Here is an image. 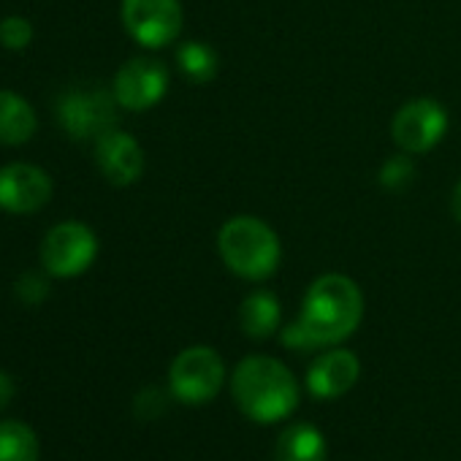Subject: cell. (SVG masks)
<instances>
[{
    "instance_id": "cell-1",
    "label": "cell",
    "mask_w": 461,
    "mask_h": 461,
    "mask_svg": "<svg viewBox=\"0 0 461 461\" xmlns=\"http://www.w3.org/2000/svg\"><path fill=\"white\" fill-rule=\"evenodd\" d=\"M237 407L256 423H277L299 404V383L294 372L272 356L245 358L230 377Z\"/></svg>"
},
{
    "instance_id": "cell-2",
    "label": "cell",
    "mask_w": 461,
    "mask_h": 461,
    "mask_svg": "<svg viewBox=\"0 0 461 461\" xmlns=\"http://www.w3.org/2000/svg\"><path fill=\"white\" fill-rule=\"evenodd\" d=\"M361 318L364 296L358 285L345 275H323L310 285L296 323L315 348H323L348 339L358 329Z\"/></svg>"
},
{
    "instance_id": "cell-3",
    "label": "cell",
    "mask_w": 461,
    "mask_h": 461,
    "mask_svg": "<svg viewBox=\"0 0 461 461\" xmlns=\"http://www.w3.org/2000/svg\"><path fill=\"white\" fill-rule=\"evenodd\" d=\"M217 250L222 264L245 280L272 277L283 256L277 234L253 214L230 217L217 234Z\"/></svg>"
},
{
    "instance_id": "cell-4",
    "label": "cell",
    "mask_w": 461,
    "mask_h": 461,
    "mask_svg": "<svg viewBox=\"0 0 461 461\" xmlns=\"http://www.w3.org/2000/svg\"><path fill=\"white\" fill-rule=\"evenodd\" d=\"M225 377V366L222 358L203 345L187 348L182 350L168 369V385L171 393L182 402V404H203L212 402L220 393Z\"/></svg>"
},
{
    "instance_id": "cell-5",
    "label": "cell",
    "mask_w": 461,
    "mask_h": 461,
    "mask_svg": "<svg viewBox=\"0 0 461 461\" xmlns=\"http://www.w3.org/2000/svg\"><path fill=\"white\" fill-rule=\"evenodd\" d=\"M95 253L98 240L82 222H60L41 242V264L52 277H77L87 272Z\"/></svg>"
},
{
    "instance_id": "cell-6",
    "label": "cell",
    "mask_w": 461,
    "mask_h": 461,
    "mask_svg": "<svg viewBox=\"0 0 461 461\" xmlns=\"http://www.w3.org/2000/svg\"><path fill=\"white\" fill-rule=\"evenodd\" d=\"M122 25L136 44L160 50L176 41L182 6L179 0H122Z\"/></svg>"
},
{
    "instance_id": "cell-7",
    "label": "cell",
    "mask_w": 461,
    "mask_h": 461,
    "mask_svg": "<svg viewBox=\"0 0 461 461\" xmlns=\"http://www.w3.org/2000/svg\"><path fill=\"white\" fill-rule=\"evenodd\" d=\"M447 131V114L437 101L418 98L404 104L393 122H391V136L396 147L407 155H423L434 149Z\"/></svg>"
},
{
    "instance_id": "cell-8",
    "label": "cell",
    "mask_w": 461,
    "mask_h": 461,
    "mask_svg": "<svg viewBox=\"0 0 461 461\" xmlns=\"http://www.w3.org/2000/svg\"><path fill=\"white\" fill-rule=\"evenodd\" d=\"M114 104L117 98H112L104 90H74L63 95L58 106V117L71 139L79 141L101 139L117 122Z\"/></svg>"
},
{
    "instance_id": "cell-9",
    "label": "cell",
    "mask_w": 461,
    "mask_h": 461,
    "mask_svg": "<svg viewBox=\"0 0 461 461\" xmlns=\"http://www.w3.org/2000/svg\"><path fill=\"white\" fill-rule=\"evenodd\" d=\"M168 90V71L163 63L149 58L128 60L114 77V98L128 112H147Z\"/></svg>"
},
{
    "instance_id": "cell-10",
    "label": "cell",
    "mask_w": 461,
    "mask_h": 461,
    "mask_svg": "<svg viewBox=\"0 0 461 461\" xmlns=\"http://www.w3.org/2000/svg\"><path fill=\"white\" fill-rule=\"evenodd\" d=\"M52 198V179L44 168L12 163L0 168V209L12 214H31Z\"/></svg>"
},
{
    "instance_id": "cell-11",
    "label": "cell",
    "mask_w": 461,
    "mask_h": 461,
    "mask_svg": "<svg viewBox=\"0 0 461 461\" xmlns=\"http://www.w3.org/2000/svg\"><path fill=\"white\" fill-rule=\"evenodd\" d=\"M95 163L101 174L117 187L133 185L144 174V152L139 141L117 128L95 139Z\"/></svg>"
},
{
    "instance_id": "cell-12",
    "label": "cell",
    "mask_w": 461,
    "mask_h": 461,
    "mask_svg": "<svg viewBox=\"0 0 461 461\" xmlns=\"http://www.w3.org/2000/svg\"><path fill=\"white\" fill-rule=\"evenodd\" d=\"M361 375L358 356L350 350H329L318 356L307 372V388L318 399H337L348 393Z\"/></svg>"
},
{
    "instance_id": "cell-13",
    "label": "cell",
    "mask_w": 461,
    "mask_h": 461,
    "mask_svg": "<svg viewBox=\"0 0 461 461\" xmlns=\"http://www.w3.org/2000/svg\"><path fill=\"white\" fill-rule=\"evenodd\" d=\"M326 437L312 423H294L283 429L275 445V461H326Z\"/></svg>"
},
{
    "instance_id": "cell-14",
    "label": "cell",
    "mask_w": 461,
    "mask_h": 461,
    "mask_svg": "<svg viewBox=\"0 0 461 461\" xmlns=\"http://www.w3.org/2000/svg\"><path fill=\"white\" fill-rule=\"evenodd\" d=\"M36 133V114L25 98L0 90V144H25Z\"/></svg>"
},
{
    "instance_id": "cell-15",
    "label": "cell",
    "mask_w": 461,
    "mask_h": 461,
    "mask_svg": "<svg viewBox=\"0 0 461 461\" xmlns=\"http://www.w3.org/2000/svg\"><path fill=\"white\" fill-rule=\"evenodd\" d=\"M240 326L253 339H267L280 329V302L269 291L250 294L240 307Z\"/></svg>"
},
{
    "instance_id": "cell-16",
    "label": "cell",
    "mask_w": 461,
    "mask_h": 461,
    "mask_svg": "<svg viewBox=\"0 0 461 461\" xmlns=\"http://www.w3.org/2000/svg\"><path fill=\"white\" fill-rule=\"evenodd\" d=\"M0 461H39V437L28 423H0Z\"/></svg>"
},
{
    "instance_id": "cell-17",
    "label": "cell",
    "mask_w": 461,
    "mask_h": 461,
    "mask_svg": "<svg viewBox=\"0 0 461 461\" xmlns=\"http://www.w3.org/2000/svg\"><path fill=\"white\" fill-rule=\"evenodd\" d=\"M176 66L179 71L195 82V85H203V82H212L217 77V68H220V60H217V52L209 47V44H201V41H187L176 50Z\"/></svg>"
},
{
    "instance_id": "cell-18",
    "label": "cell",
    "mask_w": 461,
    "mask_h": 461,
    "mask_svg": "<svg viewBox=\"0 0 461 461\" xmlns=\"http://www.w3.org/2000/svg\"><path fill=\"white\" fill-rule=\"evenodd\" d=\"M33 39V28L25 17H9L4 25H0V41H4L6 50H25Z\"/></svg>"
},
{
    "instance_id": "cell-19",
    "label": "cell",
    "mask_w": 461,
    "mask_h": 461,
    "mask_svg": "<svg viewBox=\"0 0 461 461\" xmlns=\"http://www.w3.org/2000/svg\"><path fill=\"white\" fill-rule=\"evenodd\" d=\"M410 176H412V166H410L407 158H393L380 171V182L385 187H402L404 182H410Z\"/></svg>"
},
{
    "instance_id": "cell-20",
    "label": "cell",
    "mask_w": 461,
    "mask_h": 461,
    "mask_svg": "<svg viewBox=\"0 0 461 461\" xmlns=\"http://www.w3.org/2000/svg\"><path fill=\"white\" fill-rule=\"evenodd\" d=\"M20 296L28 302V304H36L47 296V283L36 275H25L23 283H20Z\"/></svg>"
},
{
    "instance_id": "cell-21",
    "label": "cell",
    "mask_w": 461,
    "mask_h": 461,
    "mask_svg": "<svg viewBox=\"0 0 461 461\" xmlns=\"http://www.w3.org/2000/svg\"><path fill=\"white\" fill-rule=\"evenodd\" d=\"M14 396V380L6 375V372H0V410H4Z\"/></svg>"
},
{
    "instance_id": "cell-22",
    "label": "cell",
    "mask_w": 461,
    "mask_h": 461,
    "mask_svg": "<svg viewBox=\"0 0 461 461\" xmlns=\"http://www.w3.org/2000/svg\"><path fill=\"white\" fill-rule=\"evenodd\" d=\"M453 214L461 220V182H458L456 190H453Z\"/></svg>"
}]
</instances>
